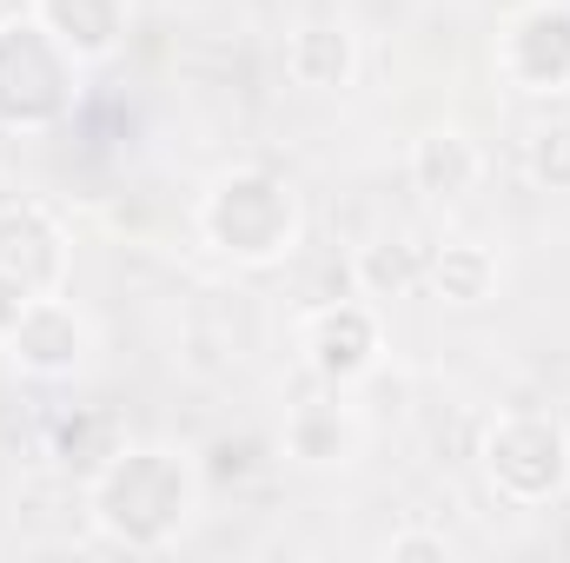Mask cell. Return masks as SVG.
<instances>
[{
  "label": "cell",
  "mask_w": 570,
  "mask_h": 563,
  "mask_svg": "<svg viewBox=\"0 0 570 563\" xmlns=\"http://www.w3.org/2000/svg\"><path fill=\"white\" fill-rule=\"evenodd\" d=\"M199 491H206V477L179 444L127 437L114 451V464L87 477V517H94L100 544H114L127 557H159L199 517Z\"/></svg>",
  "instance_id": "cell-1"
},
{
  "label": "cell",
  "mask_w": 570,
  "mask_h": 563,
  "mask_svg": "<svg viewBox=\"0 0 570 563\" xmlns=\"http://www.w3.org/2000/svg\"><path fill=\"white\" fill-rule=\"evenodd\" d=\"M193 226H199V246L213 259L266 273V266H285L298 253V239H305V199L273 166H226L199 192Z\"/></svg>",
  "instance_id": "cell-2"
},
{
  "label": "cell",
  "mask_w": 570,
  "mask_h": 563,
  "mask_svg": "<svg viewBox=\"0 0 570 563\" xmlns=\"http://www.w3.org/2000/svg\"><path fill=\"white\" fill-rule=\"evenodd\" d=\"M80 93H87V67L27 7L0 13V134L20 140L60 134L80 113Z\"/></svg>",
  "instance_id": "cell-3"
},
{
  "label": "cell",
  "mask_w": 570,
  "mask_h": 563,
  "mask_svg": "<svg viewBox=\"0 0 570 563\" xmlns=\"http://www.w3.org/2000/svg\"><path fill=\"white\" fill-rule=\"evenodd\" d=\"M478 471L511 511H551L570 491V424L558 412H498L478 437Z\"/></svg>",
  "instance_id": "cell-4"
},
{
  "label": "cell",
  "mask_w": 570,
  "mask_h": 563,
  "mask_svg": "<svg viewBox=\"0 0 570 563\" xmlns=\"http://www.w3.org/2000/svg\"><path fill=\"white\" fill-rule=\"evenodd\" d=\"M298 352H305V372H312L318 385L352 392V385L372 378L379 358H385V318H379V305H372L365 292H352V298H325V305L305 312V325H298Z\"/></svg>",
  "instance_id": "cell-5"
},
{
  "label": "cell",
  "mask_w": 570,
  "mask_h": 563,
  "mask_svg": "<svg viewBox=\"0 0 570 563\" xmlns=\"http://www.w3.org/2000/svg\"><path fill=\"white\" fill-rule=\"evenodd\" d=\"M498 73L531 100H570V0H524L504 20Z\"/></svg>",
  "instance_id": "cell-6"
},
{
  "label": "cell",
  "mask_w": 570,
  "mask_h": 563,
  "mask_svg": "<svg viewBox=\"0 0 570 563\" xmlns=\"http://www.w3.org/2000/svg\"><path fill=\"white\" fill-rule=\"evenodd\" d=\"M87 352H94V325H87V312H80L67 292L33 298V305L13 318V332L0 338V358H7L20 378H33V385H67V378H80Z\"/></svg>",
  "instance_id": "cell-7"
},
{
  "label": "cell",
  "mask_w": 570,
  "mask_h": 563,
  "mask_svg": "<svg viewBox=\"0 0 570 563\" xmlns=\"http://www.w3.org/2000/svg\"><path fill=\"white\" fill-rule=\"evenodd\" d=\"M67 273H73L67 226L47 206H33V199L0 206V292L33 305L47 292H67Z\"/></svg>",
  "instance_id": "cell-8"
},
{
  "label": "cell",
  "mask_w": 570,
  "mask_h": 563,
  "mask_svg": "<svg viewBox=\"0 0 570 563\" xmlns=\"http://www.w3.org/2000/svg\"><path fill=\"white\" fill-rule=\"evenodd\" d=\"M27 13L94 73L107 60H120L127 33H134V0H27Z\"/></svg>",
  "instance_id": "cell-9"
},
{
  "label": "cell",
  "mask_w": 570,
  "mask_h": 563,
  "mask_svg": "<svg viewBox=\"0 0 570 563\" xmlns=\"http://www.w3.org/2000/svg\"><path fill=\"white\" fill-rule=\"evenodd\" d=\"M358 444H365V424L345 405L338 385H325L285 412V457H298L305 471H338L358 457Z\"/></svg>",
  "instance_id": "cell-10"
},
{
  "label": "cell",
  "mask_w": 570,
  "mask_h": 563,
  "mask_svg": "<svg viewBox=\"0 0 570 563\" xmlns=\"http://www.w3.org/2000/svg\"><path fill=\"white\" fill-rule=\"evenodd\" d=\"M285 80L305 93H345L358 80V33L345 20H298L285 33Z\"/></svg>",
  "instance_id": "cell-11"
},
{
  "label": "cell",
  "mask_w": 570,
  "mask_h": 563,
  "mask_svg": "<svg viewBox=\"0 0 570 563\" xmlns=\"http://www.w3.org/2000/svg\"><path fill=\"white\" fill-rule=\"evenodd\" d=\"M405 166H412V186L425 199H438V206L471 199L478 179H484V152H478V140L464 127H431V134H419Z\"/></svg>",
  "instance_id": "cell-12"
},
{
  "label": "cell",
  "mask_w": 570,
  "mask_h": 563,
  "mask_svg": "<svg viewBox=\"0 0 570 563\" xmlns=\"http://www.w3.org/2000/svg\"><path fill=\"white\" fill-rule=\"evenodd\" d=\"M498 285H504V259L484 239H444V246H431V266H425L431 298H444V305H484V298H498Z\"/></svg>",
  "instance_id": "cell-13"
},
{
  "label": "cell",
  "mask_w": 570,
  "mask_h": 563,
  "mask_svg": "<svg viewBox=\"0 0 570 563\" xmlns=\"http://www.w3.org/2000/svg\"><path fill=\"white\" fill-rule=\"evenodd\" d=\"M47 444H53L60 471H73V477L87 484L94 471H107V464H114V451L127 444V424H120L114 405H73V412H60V418H53Z\"/></svg>",
  "instance_id": "cell-14"
},
{
  "label": "cell",
  "mask_w": 570,
  "mask_h": 563,
  "mask_svg": "<svg viewBox=\"0 0 570 563\" xmlns=\"http://www.w3.org/2000/svg\"><path fill=\"white\" fill-rule=\"evenodd\" d=\"M425 266H431V246H419V239H379V246H365L352 259V285L372 305L412 298V292H425Z\"/></svg>",
  "instance_id": "cell-15"
},
{
  "label": "cell",
  "mask_w": 570,
  "mask_h": 563,
  "mask_svg": "<svg viewBox=\"0 0 570 563\" xmlns=\"http://www.w3.org/2000/svg\"><path fill=\"white\" fill-rule=\"evenodd\" d=\"M524 179L538 192H570V120H544L524 140Z\"/></svg>",
  "instance_id": "cell-16"
},
{
  "label": "cell",
  "mask_w": 570,
  "mask_h": 563,
  "mask_svg": "<svg viewBox=\"0 0 570 563\" xmlns=\"http://www.w3.org/2000/svg\"><path fill=\"white\" fill-rule=\"evenodd\" d=\"M385 563H451V544L444 531H399L385 537Z\"/></svg>",
  "instance_id": "cell-17"
},
{
  "label": "cell",
  "mask_w": 570,
  "mask_h": 563,
  "mask_svg": "<svg viewBox=\"0 0 570 563\" xmlns=\"http://www.w3.org/2000/svg\"><path fill=\"white\" fill-rule=\"evenodd\" d=\"M20 312H27V298H13V292H0V338L13 332V318H20Z\"/></svg>",
  "instance_id": "cell-18"
}]
</instances>
